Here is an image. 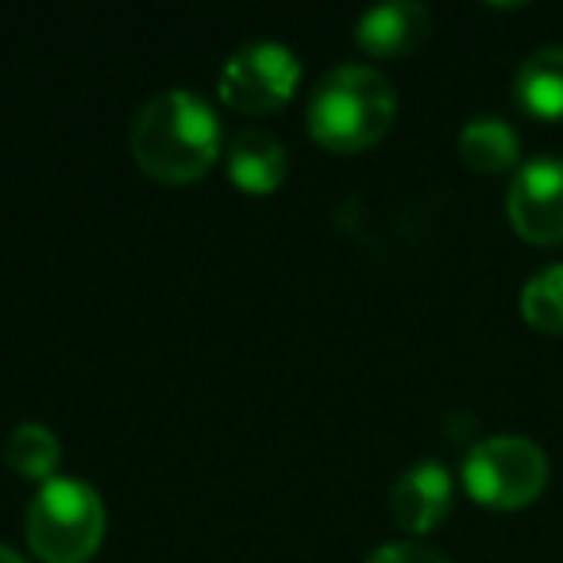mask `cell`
Returning <instances> with one entry per match:
<instances>
[{"label":"cell","mask_w":563,"mask_h":563,"mask_svg":"<svg viewBox=\"0 0 563 563\" xmlns=\"http://www.w3.org/2000/svg\"><path fill=\"white\" fill-rule=\"evenodd\" d=\"M432 32V16L424 4L413 0H390V4H378L367 9L355 24V43H360L367 55L375 58H398L417 51Z\"/></svg>","instance_id":"ba28073f"},{"label":"cell","mask_w":563,"mask_h":563,"mask_svg":"<svg viewBox=\"0 0 563 563\" xmlns=\"http://www.w3.org/2000/svg\"><path fill=\"white\" fill-rule=\"evenodd\" d=\"M460 155L471 170L478 174H501L517 163L521 155V143H517V132L498 117H478L471 120L460 132Z\"/></svg>","instance_id":"8fae6325"},{"label":"cell","mask_w":563,"mask_h":563,"mask_svg":"<svg viewBox=\"0 0 563 563\" xmlns=\"http://www.w3.org/2000/svg\"><path fill=\"white\" fill-rule=\"evenodd\" d=\"M301 81V63L282 43H251L220 70V101L243 117H266L290 101Z\"/></svg>","instance_id":"5b68a950"},{"label":"cell","mask_w":563,"mask_h":563,"mask_svg":"<svg viewBox=\"0 0 563 563\" xmlns=\"http://www.w3.org/2000/svg\"><path fill=\"white\" fill-rule=\"evenodd\" d=\"M367 563H448V560L440 552H432V548L401 540V544H383Z\"/></svg>","instance_id":"5bb4252c"},{"label":"cell","mask_w":563,"mask_h":563,"mask_svg":"<svg viewBox=\"0 0 563 563\" xmlns=\"http://www.w3.org/2000/svg\"><path fill=\"white\" fill-rule=\"evenodd\" d=\"M452 471L437 460H421L398 475L390 490V517L406 532H432L452 514Z\"/></svg>","instance_id":"52a82bcc"},{"label":"cell","mask_w":563,"mask_h":563,"mask_svg":"<svg viewBox=\"0 0 563 563\" xmlns=\"http://www.w3.org/2000/svg\"><path fill=\"white\" fill-rule=\"evenodd\" d=\"M0 563H27V560H24V555H16V552H12V548H4V544H0Z\"/></svg>","instance_id":"9a60e30c"},{"label":"cell","mask_w":563,"mask_h":563,"mask_svg":"<svg viewBox=\"0 0 563 563\" xmlns=\"http://www.w3.org/2000/svg\"><path fill=\"white\" fill-rule=\"evenodd\" d=\"M24 532L43 563H86L104 540L101 494L81 478H51L27 506Z\"/></svg>","instance_id":"3957f363"},{"label":"cell","mask_w":563,"mask_h":563,"mask_svg":"<svg viewBox=\"0 0 563 563\" xmlns=\"http://www.w3.org/2000/svg\"><path fill=\"white\" fill-rule=\"evenodd\" d=\"M286 147L274 140L271 132H258V128H247L232 140L228 147V178L240 194L251 197H266L286 181Z\"/></svg>","instance_id":"9c48e42d"},{"label":"cell","mask_w":563,"mask_h":563,"mask_svg":"<svg viewBox=\"0 0 563 563\" xmlns=\"http://www.w3.org/2000/svg\"><path fill=\"white\" fill-rule=\"evenodd\" d=\"M521 317L537 332H563V263L532 274L521 290Z\"/></svg>","instance_id":"4fadbf2b"},{"label":"cell","mask_w":563,"mask_h":563,"mask_svg":"<svg viewBox=\"0 0 563 563\" xmlns=\"http://www.w3.org/2000/svg\"><path fill=\"white\" fill-rule=\"evenodd\" d=\"M517 104L537 120H563V47H540L517 70Z\"/></svg>","instance_id":"30bf717a"},{"label":"cell","mask_w":563,"mask_h":563,"mask_svg":"<svg viewBox=\"0 0 563 563\" xmlns=\"http://www.w3.org/2000/svg\"><path fill=\"white\" fill-rule=\"evenodd\" d=\"M509 224L537 247L563 243V158L540 155L517 170L506 197Z\"/></svg>","instance_id":"8992f818"},{"label":"cell","mask_w":563,"mask_h":563,"mask_svg":"<svg viewBox=\"0 0 563 563\" xmlns=\"http://www.w3.org/2000/svg\"><path fill=\"white\" fill-rule=\"evenodd\" d=\"M4 460L16 475L35 478V483H51L58 478V463H63V444L58 437L40 421H24L12 429L9 444H4Z\"/></svg>","instance_id":"7c38bea8"},{"label":"cell","mask_w":563,"mask_h":563,"mask_svg":"<svg viewBox=\"0 0 563 563\" xmlns=\"http://www.w3.org/2000/svg\"><path fill=\"white\" fill-rule=\"evenodd\" d=\"M463 486L486 509L532 506L548 486V455L525 437H486L463 460Z\"/></svg>","instance_id":"277c9868"},{"label":"cell","mask_w":563,"mask_h":563,"mask_svg":"<svg viewBox=\"0 0 563 563\" xmlns=\"http://www.w3.org/2000/svg\"><path fill=\"white\" fill-rule=\"evenodd\" d=\"M398 117L394 86L371 66H336L309 97V135L324 151L355 155L390 132Z\"/></svg>","instance_id":"7a4b0ae2"},{"label":"cell","mask_w":563,"mask_h":563,"mask_svg":"<svg viewBox=\"0 0 563 563\" xmlns=\"http://www.w3.org/2000/svg\"><path fill=\"white\" fill-rule=\"evenodd\" d=\"M132 155L163 186L205 178L220 155V120L194 89H166L140 109L132 124Z\"/></svg>","instance_id":"6da1fadb"}]
</instances>
